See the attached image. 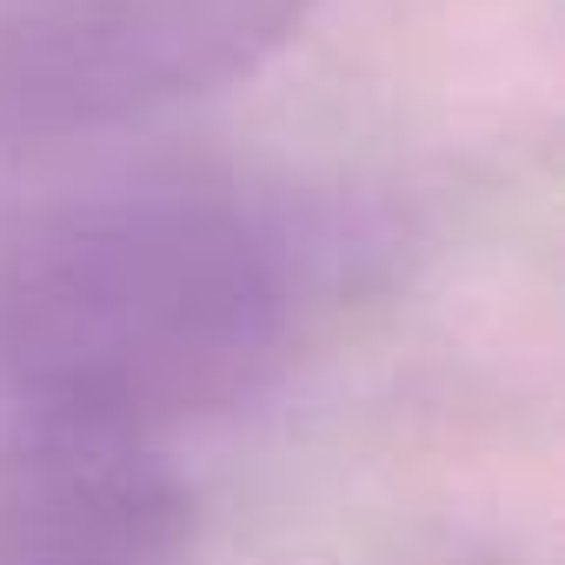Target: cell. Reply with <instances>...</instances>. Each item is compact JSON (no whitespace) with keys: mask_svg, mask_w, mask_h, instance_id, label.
Here are the masks:
<instances>
[{"mask_svg":"<svg viewBox=\"0 0 565 565\" xmlns=\"http://www.w3.org/2000/svg\"><path fill=\"white\" fill-rule=\"evenodd\" d=\"M307 233L226 186H100L0 206V399L167 433L273 380Z\"/></svg>","mask_w":565,"mask_h":565,"instance_id":"6da1fadb","label":"cell"},{"mask_svg":"<svg viewBox=\"0 0 565 565\" xmlns=\"http://www.w3.org/2000/svg\"><path fill=\"white\" fill-rule=\"evenodd\" d=\"M313 0H8L0 153L153 120L259 74Z\"/></svg>","mask_w":565,"mask_h":565,"instance_id":"7a4b0ae2","label":"cell"},{"mask_svg":"<svg viewBox=\"0 0 565 565\" xmlns=\"http://www.w3.org/2000/svg\"><path fill=\"white\" fill-rule=\"evenodd\" d=\"M193 486L140 433L0 413V565H180Z\"/></svg>","mask_w":565,"mask_h":565,"instance_id":"3957f363","label":"cell"}]
</instances>
